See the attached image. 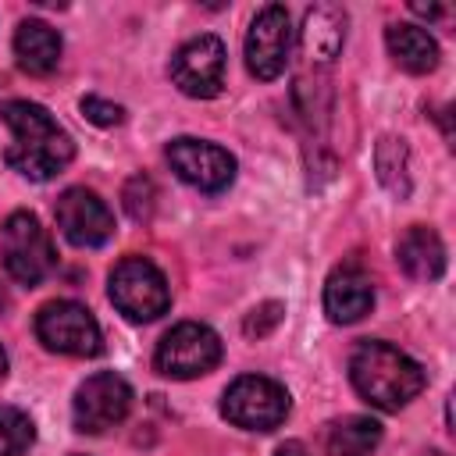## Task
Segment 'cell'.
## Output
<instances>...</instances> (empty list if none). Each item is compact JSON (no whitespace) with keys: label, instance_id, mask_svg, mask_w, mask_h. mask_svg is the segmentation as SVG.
I'll list each match as a JSON object with an SVG mask.
<instances>
[{"label":"cell","instance_id":"12","mask_svg":"<svg viewBox=\"0 0 456 456\" xmlns=\"http://www.w3.org/2000/svg\"><path fill=\"white\" fill-rule=\"evenodd\" d=\"M53 217H57L61 235L71 246H82V249L86 246H103L114 235V214H110V207L93 189H86V185L64 189L57 196Z\"/></svg>","mask_w":456,"mask_h":456},{"label":"cell","instance_id":"3","mask_svg":"<svg viewBox=\"0 0 456 456\" xmlns=\"http://www.w3.org/2000/svg\"><path fill=\"white\" fill-rule=\"evenodd\" d=\"M110 303L128 317V321H157L167 306H171V292L164 274L157 271V264H150L146 256H125L114 264L110 281H107Z\"/></svg>","mask_w":456,"mask_h":456},{"label":"cell","instance_id":"16","mask_svg":"<svg viewBox=\"0 0 456 456\" xmlns=\"http://www.w3.org/2000/svg\"><path fill=\"white\" fill-rule=\"evenodd\" d=\"M14 57L28 75H50L61 61V36L39 18H25L14 28Z\"/></svg>","mask_w":456,"mask_h":456},{"label":"cell","instance_id":"9","mask_svg":"<svg viewBox=\"0 0 456 456\" xmlns=\"http://www.w3.org/2000/svg\"><path fill=\"white\" fill-rule=\"evenodd\" d=\"M171 82L192 100L217 96L224 86V43L210 32L182 43L171 57Z\"/></svg>","mask_w":456,"mask_h":456},{"label":"cell","instance_id":"28","mask_svg":"<svg viewBox=\"0 0 456 456\" xmlns=\"http://www.w3.org/2000/svg\"><path fill=\"white\" fill-rule=\"evenodd\" d=\"M0 306H4V296H0Z\"/></svg>","mask_w":456,"mask_h":456},{"label":"cell","instance_id":"17","mask_svg":"<svg viewBox=\"0 0 456 456\" xmlns=\"http://www.w3.org/2000/svg\"><path fill=\"white\" fill-rule=\"evenodd\" d=\"M385 43H388V53L399 68L413 71V75H424V71H435L438 68V43L420 28V25H388L385 32Z\"/></svg>","mask_w":456,"mask_h":456},{"label":"cell","instance_id":"13","mask_svg":"<svg viewBox=\"0 0 456 456\" xmlns=\"http://www.w3.org/2000/svg\"><path fill=\"white\" fill-rule=\"evenodd\" d=\"M374 306L370 274L360 264H338L324 281V314L335 324H353Z\"/></svg>","mask_w":456,"mask_h":456},{"label":"cell","instance_id":"19","mask_svg":"<svg viewBox=\"0 0 456 456\" xmlns=\"http://www.w3.org/2000/svg\"><path fill=\"white\" fill-rule=\"evenodd\" d=\"M378 175H381V182L395 192V196H406L410 192V178H406V146H403V139H392V135H385L381 142H378Z\"/></svg>","mask_w":456,"mask_h":456},{"label":"cell","instance_id":"26","mask_svg":"<svg viewBox=\"0 0 456 456\" xmlns=\"http://www.w3.org/2000/svg\"><path fill=\"white\" fill-rule=\"evenodd\" d=\"M7 378V353H4V346H0V381Z\"/></svg>","mask_w":456,"mask_h":456},{"label":"cell","instance_id":"11","mask_svg":"<svg viewBox=\"0 0 456 456\" xmlns=\"http://www.w3.org/2000/svg\"><path fill=\"white\" fill-rule=\"evenodd\" d=\"M289 46H292L289 11L281 4L260 7L249 32H246V68H249V75H256L260 82L278 78L289 64Z\"/></svg>","mask_w":456,"mask_h":456},{"label":"cell","instance_id":"5","mask_svg":"<svg viewBox=\"0 0 456 456\" xmlns=\"http://www.w3.org/2000/svg\"><path fill=\"white\" fill-rule=\"evenodd\" d=\"M0 260L21 285H39L53 267V242L36 214L14 210L0 224Z\"/></svg>","mask_w":456,"mask_h":456},{"label":"cell","instance_id":"21","mask_svg":"<svg viewBox=\"0 0 456 456\" xmlns=\"http://www.w3.org/2000/svg\"><path fill=\"white\" fill-rule=\"evenodd\" d=\"M153 196H157L153 182L142 178V175H135V178L125 185V207H128V214H132L135 221H146V217L153 214Z\"/></svg>","mask_w":456,"mask_h":456},{"label":"cell","instance_id":"14","mask_svg":"<svg viewBox=\"0 0 456 456\" xmlns=\"http://www.w3.org/2000/svg\"><path fill=\"white\" fill-rule=\"evenodd\" d=\"M299 43L303 53L314 64H331L346 43V11L335 4H314L303 14V28H299Z\"/></svg>","mask_w":456,"mask_h":456},{"label":"cell","instance_id":"6","mask_svg":"<svg viewBox=\"0 0 456 456\" xmlns=\"http://www.w3.org/2000/svg\"><path fill=\"white\" fill-rule=\"evenodd\" d=\"M217 363H221V338L214 328H207L200 321H182L171 331H164V338L157 342V353H153V367L175 381L200 378V374L214 370Z\"/></svg>","mask_w":456,"mask_h":456},{"label":"cell","instance_id":"8","mask_svg":"<svg viewBox=\"0 0 456 456\" xmlns=\"http://www.w3.org/2000/svg\"><path fill=\"white\" fill-rule=\"evenodd\" d=\"M128 410H132V388L114 370H100V374L86 378L71 403L75 428L86 435H103L107 428L121 424L128 417Z\"/></svg>","mask_w":456,"mask_h":456},{"label":"cell","instance_id":"7","mask_svg":"<svg viewBox=\"0 0 456 456\" xmlns=\"http://www.w3.org/2000/svg\"><path fill=\"white\" fill-rule=\"evenodd\" d=\"M36 335L50 353L64 356H96L103 349V335L89 306L75 299H50L36 314Z\"/></svg>","mask_w":456,"mask_h":456},{"label":"cell","instance_id":"27","mask_svg":"<svg viewBox=\"0 0 456 456\" xmlns=\"http://www.w3.org/2000/svg\"><path fill=\"white\" fill-rule=\"evenodd\" d=\"M428 456H445V452H428Z\"/></svg>","mask_w":456,"mask_h":456},{"label":"cell","instance_id":"23","mask_svg":"<svg viewBox=\"0 0 456 456\" xmlns=\"http://www.w3.org/2000/svg\"><path fill=\"white\" fill-rule=\"evenodd\" d=\"M281 314H285V306H281V303H260V306L246 317V324H242V328H246V335H256V338H260V335H267V331L281 321Z\"/></svg>","mask_w":456,"mask_h":456},{"label":"cell","instance_id":"18","mask_svg":"<svg viewBox=\"0 0 456 456\" xmlns=\"http://www.w3.org/2000/svg\"><path fill=\"white\" fill-rule=\"evenodd\" d=\"M381 442V424L374 417H342L328 428V452L331 456H370Z\"/></svg>","mask_w":456,"mask_h":456},{"label":"cell","instance_id":"20","mask_svg":"<svg viewBox=\"0 0 456 456\" xmlns=\"http://www.w3.org/2000/svg\"><path fill=\"white\" fill-rule=\"evenodd\" d=\"M36 438L32 417L18 406H0V456H21Z\"/></svg>","mask_w":456,"mask_h":456},{"label":"cell","instance_id":"4","mask_svg":"<svg viewBox=\"0 0 456 456\" xmlns=\"http://www.w3.org/2000/svg\"><path fill=\"white\" fill-rule=\"evenodd\" d=\"M289 392L274 378L242 374L224 388L221 413L242 431H274L289 417Z\"/></svg>","mask_w":456,"mask_h":456},{"label":"cell","instance_id":"2","mask_svg":"<svg viewBox=\"0 0 456 456\" xmlns=\"http://www.w3.org/2000/svg\"><path fill=\"white\" fill-rule=\"evenodd\" d=\"M349 381L353 388L378 410H403L413 395L424 388V370L417 360H410L403 349L367 338L349 356Z\"/></svg>","mask_w":456,"mask_h":456},{"label":"cell","instance_id":"22","mask_svg":"<svg viewBox=\"0 0 456 456\" xmlns=\"http://www.w3.org/2000/svg\"><path fill=\"white\" fill-rule=\"evenodd\" d=\"M82 114L93 125H100V128H110V125H121L125 121V107H118V103L103 100V96H86L82 100Z\"/></svg>","mask_w":456,"mask_h":456},{"label":"cell","instance_id":"1","mask_svg":"<svg viewBox=\"0 0 456 456\" xmlns=\"http://www.w3.org/2000/svg\"><path fill=\"white\" fill-rule=\"evenodd\" d=\"M0 121L11 132L4 157L18 175H25L32 182H50L71 164L75 142L53 121V114L46 107H39L32 100H4Z\"/></svg>","mask_w":456,"mask_h":456},{"label":"cell","instance_id":"10","mask_svg":"<svg viewBox=\"0 0 456 456\" xmlns=\"http://www.w3.org/2000/svg\"><path fill=\"white\" fill-rule=\"evenodd\" d=\"M167 164L182 182H189L200 192H221L235 178V157L224 146L207 142V139H189V135L171 139Z\"/></svg>","mask_w":456,"mask_h":456},{"label":"cell","instance_id":"15","mask_svg":"<svg viewBox=\"0 0 456 456\" xmlns=\"http://www.w3.org/2000/svg\"><path fill=\"white\" fill-rule=\"evenodd\" d=\"M395 260H399V267H403L410 278H417V281H435V278L445 271V246H442V239H438L435 228L413 224V228H406V235L399 239Z\"/></svg>","mask_w":456,"mask_h":456},{"label":"cell","instance_id":"24","mask_svg":"<svg viewBox=\"0 0 456 456\" xmlns=\"http://www.w3.org/2000/svg\"><path fill=\"white\" fill-rule=\"evenodd\" d=\"M274 456H310V452L303 449V442H285V445H278Z\"/></svg>","mask_w":456,"mask_h":456},{"label":"cell","instance_id":"25","mask_svg":"<svg viewBox=\"0 0 456 456\" xmlns=\"http://www.w3.org/2000/svg\"><path fill=\"white\" fill-rule=\"evenodd\" d=\"M410 11L413 14H424V18H438L442 14V7H424V4H410Z\"/></svg>","mask_w":456,"mask_h":456}]
</instances>
